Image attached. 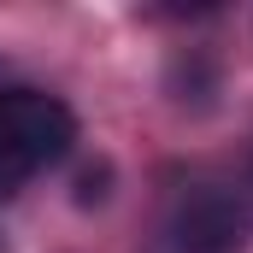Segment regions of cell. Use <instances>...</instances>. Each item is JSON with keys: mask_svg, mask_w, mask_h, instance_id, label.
Instances as JSON below:
<instances>
[{"mask_svg": "<svg viewBox=\"0 0 253 253\" xmlns=\"http://www.w3.org/2000/svg\"><path fill=\"white\" fill-rule=\"evenodd\" d=\"M71 141H77V118L59 94L0 88V194L30 183L47 165H59Z\"/></svg>", "mask_w": 253, "mask_h": 253, "instance_id": "6da1fadb", "label": "cell"}, {"mask_svg": "<svg viewBox=\"0 0 253 253\" xmlns=\"http://www.w3.org/2000/svg\"><path fill=\"white\" fill-rule=\"evenodd\" d=\"M177 242L189 253H236L242 248V236H248V224H242V206L230 200L224 189H189L177 200Z\"/></svg>", "mask_w": 253, "mask_h": 253, "instance_id": "7a4b0ae2", "label": "cell"}]
</instances>
